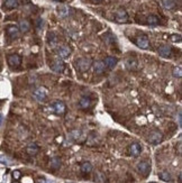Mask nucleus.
I'll list each match as a JSON object with an SVG mask.
<instances>
[{"instance_id":"1","label":"nucleus","mask_w":182,"mask_h":183,"mask_svg":"<svg viewBox=\"0 0 182 183\" xmlns=\"http://www.w3.org/2000/svg\"><path fill=\"white\" fill-rule=\"evenodd\" d=\"M92 65V61L87 57H81L75 62V68L79 72H87Z\"/></svg>"},{"instance_id":"2","label":"nucleus","mask_w":182,"mask_h":183,"mask_svg":"<svg viewBox=\"0 0 182 183\" xmlns=\"http://www.w3.org/2000/svg\"><path fill=\"white\" fill-rule=\"evenodd\" d=\"M33 97H34V99H35L36 101H38V102H44L47 99V91L44 88H42V87L36 88L35 90H34V92H33Z\"/></svg>"},{"instance_id":"3","label":"nucleus","mask_w":182,"mask_h":183,"mask_svg":"<svg viewBox=\"0 0 182 183\" xmlns=\"http://www.w3.org/2000/svg\"><path fill=\"white\" fill-rule=\"evenodd\" d=\"M162 139H163V134L159 130H154L152 133L148 135L147 137V142L150 143L152 145H157L162 142Z\"/></svg>"},{"instance_id":"4","label":"nucleus","mask_w":182,"mask_h":183,"mask_svg":"<svg viewBox=\"0 0 182 183\" xmlns=\"http://www.w3.org/2000/svg\"><path fill=\"white\" fill-rule=\"evenodd\" d=\"M137 171L139 174H142L143 176H147V175L150 174L151 172V164L146 161H142L137 164Z\"/></svg>"},{"instance_id":"5","label":"nucleus","mask_w":182,"mask_h":183,"mask_svg":"<svg viewBox=\"0 0 182 183\" xmlns=\"http://www.w3.org/2000/svg\"><path fill=\"white\" fill-rule=\"evenodd\" d=\"M52 109H53V111L55 112L56 115H64L65 111H66V106H65V104L63 102V101H54L53 104H52Z\"/></svg>"},{"instance_id":"6","label":"nucleus","mask_w":182,"mask_h":183,"mask_svg":"<svg viewBox=\"0 0 182 183\" xmlns=\"http://www.w3.org/2000/svg\"><path fill=\"white\" fill-rule=\"evenodd\" d=\"M115 20L119 23V24H123V23H126L128 20V14L126 12L125 9H118L116 15H115Z\"/></svg>"},{"instance_id":"7","label":"nucleus","mask_w":182,"mask_h":183,"mask_svg":"<svg viewBox=\"0 0 182 183\" xmlns=\"http://www.w3.org/2000/svg\"><path fill=\"white\" fill-rule=\"evenodd\" d=\"M136 45H137L139 48H143V50H146L150 46V41H148V37L146 35H141L138 36L136 38Z\"/></svg>"},{"instance_id":"8","label":"nucleus","mask_w":182,"mask_h":183,"mask_svg":"<svg viewBox=\"0 0 182 183\" xmlns=\"http://www.w3.org/2000/svg\"><path fill=\"white\" fill-rule=\"evenodd\" d=\"M7 60H8V64L11 68H18L21 64V57L18 54H11V55L8 56Z\"/></svg>"},{"instance_id":"9","label":"nucleus","mask_w":182,"mask_h":183,"mask_svg":"<svg viewBox=\"0 0 182 183\" xmlns=\"http://www.w3.org/2000/svg\"><path fill=\"white\" fill-rule=\"evenodd\" d=\"M51 69H52V71L56 72V73H62L64 70V62L61 59L54 60L53 63L51 64Z\"/></svg>"},{"instance_id":"10","label":"nucleus","mask_w":182,"mask_h":183,"mask_svg":"<svg viewBox=\"0 0 182 183\" xmlns=\"http://www.w3.org/2000/svg\"><path fill=\"white\" fill-rule=\"evenodd\" d=\"M7 35L10 39H16L20 35V30L17 26H8L7 27Z\"/></svg>"},{"instance_id":"11","label":"nucleus","mask_w":182,"mask_h":183,"mask_svg":"<svg viewBox=\"0 0 182 183\" xmlns=\"http://www.w3.org/2000/svg\"><path fill=\"white\" fill-rule=\"evenodd\" d=\"M128 153H129V155H132V156H134V157L138 156V155L142 153V146L138 144V143H133L132 145H129Z\"/></svg>"},{"instance_id":"12","label":"nucleus","mask_w":182,"mask_h":183,"mask_svg":"<svg viewBox=\"0 0 182 183\" xmlns=\"http://www.w3.org/2000/svg\"><path fill=\"white\" fill-rule=\"evenodd\" d=\"M38 152H39V146H38L36 143H30V144L27 145L26 147V153L30 155V156H35L37 155Z\"/></svg>"},{"instance_id":"13","label":"nucleus","mask_w":182,"mask_h":183,"mask_svg":"<svg viewBox=\"0 0 182 183\" xmlns=\"http://www.w3.org/2000/svg\"><path fill=\"white\" fill-rule=\"evenodd\" d=\"M159 54L163 57H170L172 55V48L169 45H162L159 47Z\"/></svg>"},{"instance_id":"14","label":"nucleus","mask_w":182,"mask_h":183,"mask_svg":"<svg viewBox=\"0 0 182 183\" xmlns=\"http://www.w3.org/2000/svg\"><path fill=\"white\" fill-rule=\"evenodd\" d=\"M117 63H118V60L116 57H114V56H107L106 59H105V61H103L105 66H107L109 69H114L117 65Z\"/></svg>"},{"instance_id":"15","label":"nucleus","mask_w":182,"mask_h":183,"mask_svg":"<svg viewBox=\"0 0 182 183\" xmlns=\"http://www.w3.org/2000/svg\"><path fill=\"white\" fill-rule=\"evenodd\" d=\"M125 65L128 70H137L138 68V62L137 60L134 59V57H128V59L125 61Z\"/></svg>"},{"instance_id":"16","label":"nucleus","mask_w":182,"mask_h":183,"mask_svg":"<svg viewBox=\"0 0 182 183\" xmlns=\"http://www.w3.org/2000/svg\"><path fill=\"white\" fill-rule=\"evenodd\" d=\"M56 12H57L60 18H65L70 15V9L66 6H59L56 8Z\"/></svg>"},{"instance_id":"17","label":"nucleus","mask_w":182,"mask_h":183,"mask_svg":"<svg viewBox=\"0 0 182 183\" xmlns=\"http://www.w3.org/2000/svg\"><path fill=\"white\" fill-rule=\"evenodd\" d=\"M47 44L51 47H55L56 44H57V36H56L55 33L51 32L47 34Z\"/></svg>"},{"instance_id":"18","label":"nucleus","mask_w":182,"mask_h":183,"mask_svg":"<svg viewBox=\"0 0 182 183\" xmlns=\"http://www.w3.org/2000/svg\"><path fill=\"white\" fill-rule=\"evenodd\" d=\"M57 54H59L60 57H62V59H65V57L70 56L71 48L69 47V46H61V47L57 50Z\"/></svg>"},{"instance_id":"19","label":"nucleus","mask_w":182,"mask_h":183,"mask_svg":"<svg viewBox=\"0 0 182 183\" xmlns=\"http://www.w3.org/2000/svg\"><path fill=\"white\" fill-rule=\"evenodd\" d=\"M105 64H103L102 61H96L93 63V70H94V73L97 74H101L103 71H105Z\"/></svg>"},{"instance_id":"20","label":"nucleus","mask_w":182,"mask_h":183,"mask_svg":"<svg viewBox=\"0 0 182 183\" xmlns=\"http://www.w3.org/2000/svg\"><path fill=\"white\" fill-rule=\"evenodd\" d=\"M161 3L162 7L164 9H167V10H171L176 6L175 0H161Z\"/></svg>"},{"instance_id":"21","label":"nucleus","mask_w":182,"mask_h":183,"mask_svg":"<svg viewBox=\"0 0 182 183\" xmlns=\"http://www.w3.org/2000/svg\"><path fill=\"white\" fill-rule=\"evenodd\" d=\"M19 30L23 33H27L28 30L30 29V21L26 20V19H23V20L19 21Z\"/></svg>"},{"instance_id":"22","label":"nucleus","mask_w":182,"mask_h":183,"mask_svg":"<svg viewBox=\"0 0 182 183\" xmlns=\"http://www.w3.org/2000/svg\"><path fill=\"white\" fill-rule=\"evenodd\" d=\"M50 167L53 170H59L61 167V158L60 157H53L50 161Z\"/></svg>"},{"instance_id":"23","label":"nucleus","mask_w":182,"mask_h":183,"mask_svg":"<svg viewBox=\"0 0 182 183\" xmlns=\"http://www.w3.org/2000/svg\"><path fill=\"white\" fill-rule=\"evenodd\" d=\"M92 168H93V166H92V164H91L90 162H83L82 164H81V172L84 173V174L90 173V172L92 171Z\"/></svg>"},{"instance_id":"24","label":"nucleus","mask_w":182,"mask_h":183,"mask_svg":"<svg viewBox=\"0 0 182 183\" xmlns=\"http://www.w3.org/2000/svg\"><path fill=\"white\" fill-rule=\"evenodd\" d=\"M147 24L151 25V26H156V25L160 24V19L157 18V16L155 15H150L146 19Z\"/></svg>"},{"instance_id":"25","label":"nucleus","mask_w":182,"mask_h":183,"mask_svg":"<svg viewBox=\"0 0 182 183\" xmlns=\"http://www.w3.org/2000/svg\"><path fill=\"white\" fill-rule=\"evenodd\" d=\"M159 177L161 179L162 181H164V182H171V181H172V176H171V174L167 171L160 172Z\"/></svg>"},{"instance_id":"26","label":"nucleus","mask_w":182,"mask_h":183,"mask_svg":"<svg viewBox=\"0 0 182 183\" xmlns=\"http://www.w3.org/2000/svg\"><path fill=\"white\" fill-rule=\"evenodd\" d=\"M79 105H80V107L82 108V109H88L89 107H90V105H91V101H90V99L89 98H82L81 100H80V102H79Z\"/></svg>"},{"instance_id":"27","label":"nucleus","mask_w":182,"mask_h":183,"mask_svg":"<svg viewBox=\"0 0 182 183\" xmlns=\"http://www.w3.org/2000/svg\"><path fill=\"white\" fill-rule=\"evenodd\" d=\"M5 6L8 9H14L18 7V1L17 0H5Z\"/></svg>"},{"instance_id":"28","label":"nucleus","mask_w":182,"mask_h":183,"mask_svg":"<svg viewBox=\"0 0 182 183\" xmlns=\"http://www.w3.org/2000/svg\"><path fill=\"white\" fill-rule=\"evenodd\" d=\"M172 74H173L174 78H178V79H180V78L182 77V70L180 66H175V68L173 69V71H172Z\"/></svg>"},{"instance_id":"29","label":"nucleus","mask_w":182,"mask_h":183,"mask_svg":"<svg viewBox=\"0 0 182 183\" xmlns=\"http://www.w3.org/2000/svg\"><path fill=\"white\" fill-rule=\"evenodd\" d=\"M70 135H71V137L74 139V141H76V139L80 138V136H81V132H80V130H72Z\"/></svg>"},{"instance_id":"30","label":"nucleus","mask_w":182,"mask_h":183,"mask_svg":"<svg viewBox=\"0 0 182 183\" xmlns=\"http://www.w3.org/2000/svg\"><path fill=\"white\" fill-rule=\"evenodd\" d=\"M0 162L3 163V164H10L11 163V159H9L6 156H0Z\"/></svg>"},{"instance_id":"31","label":"nucleus","mask_w":182,"mask_h":183,"mask_svg":"<svg viewBox=\"0 0 182 183\" xmlns=\"http://www.w3.org/2000/svg\"><path fill=\"white\" fill-rule=\"evenodd\" d=\"M171 41L174 42V43H176V42H181V35H172L171 36Z\"/></svg>"},{"instance_id":"32","label":"nucleus","mask_w":182,"mask_h":183,"mask_svg":"<svg viewBox=\"0 0 182 183\" xmlns=\"http://www.w3.org/2000/svg\"><path fill=\"white\" fill-rule=\"evenodd\" d=\"M12 176H14V179H15V180L20 179V172L17 171V170H16V171H14V172H12Z\"/></svg>"},{"instance_id":"33","label":"nucleus","mask_w":182,"mask_h":183,"mask_svg":"<svg viewBox=\"0 0 182 183\" xmlns=\"http://www.w3.org/2000/svg\"><path fill=\"white\" fill-rule=\"evenodd\" d=\"M43 28V20L42 19H38L37 20V29H41Z\"/></svg>"},{"instance_id":"34","label":"nucleus","mask_w":182,"mask_h":183,"mask_svg":"<svg viewBox=\"0 0 182 183\" xmlns=\"http://www.w3.org/2000/svg\"><path fill=\"white\" fill-rule=\"evenodd\" d=\"M181 117H182L181 112H178V124H179V126H181V123H182Z\"/></svg>"},{"instance_id":"35","label":"nucleus","mask_w":182,"mask_h":183,"mask_svg":"<svg viewBox=\"0 0 182 183\" xmlns=\"http://www.w3.org/2000/svg\"><path fill=\"white\" fill-rule=\"evenodd\" d=\"M37 183H52V182H50V181L46 180V179H38Z\"/></svg>"},{"instance_id":"36","label":"nucleus","mask_w":182,"mask_h":183,"mask_svg":"<svg viewBox=\"0 0 182 183\" xmlns=\"http://www.w3.org/2000/svg\"><path fill=\"white\" fill-rule=\"evenodd\" d=\"M2 119H3L2 115H1V114H0V126H1V124H2Z\"/></svg>"},{"instance_id":"37","label":"nucleus","mask_w":182,"mask_h":183,"mask_svg":"<svg viewBox=\"0 0 182 183\" xmlns=\"http://www.w3.org/2000/svg\"><path fill=\"white\" fill-rule=\"evenodd\" d=\"M92 1H94V2H99V1H101V0H92Z\"/></svg>"},{"instance_id":"38","label":"nucleus","mask_w":182,"mask_h":183,"mask_svg":"<svg viewBox=\"0 0 182 183\" xmlns=\"http://www.w3.org/2000/svg\"><path fill=\"white\" fill-rule=\"evenodd\" d=\"M54 1H57V2H60V1H63V0H54Z\"/></svg>"},{"instance_id":"39","label":"nucleus","mask_w":182,"mask_h":183,"mask_svg":"<svg viewBox=\"0 0 182 183\" xmlns=\"http://www.w3.org/2000/svg\"><path fill=\"white\" fill-rule=\"evenodd\" d=\"M14 183H19V182H17V181H15V182H14Z\"/></svg>"},{"instance_id":"40","label":"nucleus","mask_w":182,"mask_h":183,"mask_svg":"<svg viewBox=\"0 0 182 183\" xmlns=\"http://www.w3.org/2000/svg\"><path fill=\"white\" fill-rule=\"evenodd\" d=\"M150 183H155V182H150Z\"/></svg>"}]
</instances>
